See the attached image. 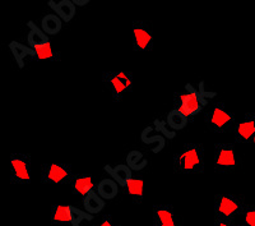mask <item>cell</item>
<instances>
[{"label": "cell", "instance_id": "obj_1", "mask_svg": "<svg viewBox=\"0 0 255 226\" xmlns=\"http://www.w3.org/2000/svg\"><path fill=\"white\" fill-rule=\"evenodd\" d=\"M206 166V154L202 143H185L174 155V170L180 175L202 174Z\"/></svg>", "mask_w": 255, "mask_h": 226}, {"label": "cell", "instance_id": "obj_2", "mask_svg": "<svg viewBox=\"0 0 255 226\" xmlns=\"http://www.w3.org/2000/svg\"><path fill=\"white\" fill-rule=\"evenodd\" d=\"M174 104V109L181 111L190 120L202 113L203 107L207 105V100L204 99V95H202L200 91L188 83L185 86V91L175 93Z\"/></svg>", "mask_w": 255, "mask_h": 226}, {"label": "cell", "instance_id": "obj_3", "mask_svg": "<svg viewBox=\"0 0 255 226\" xmlns=\"http://www.w3.org/2000/svg\"><path fill=\"white\" fill-rule=\"evenodd\" d=\"M102 83L109 90L114 102L122 101L125 96L133 91L134 77L131 72H104L102 73Z\"/></svg>", "mask_w": 255, "mask_h": 226}, {"label": "cell", "instance_id": "obj_4", "mask_svg": "<svg viewBox=\"0 0 255 226\" xmlns=\"http://www.w3.org/2000/svg\"><path fill=\"white\" fill-rule=\"evenodd\" d=\"M204 120L207 127L215 133H226L234 129L236 124L235 115L223 102H216L212 105L206 111Z\"/></svg>", "mask_w": 255, "mask_h": 226}, {"label": "cell", "instance_id": "obj_5", "mask_svg": "<svg viewBox=\"0 0 255 226\" xmlns=\"http://www.w3.org/2000/svg\"><path fill=\"white\" fill-rule=\"evenodd\" d=\"M247 205L241 196L217 195L215 197V218L216 220L235 221L240 218Z\"/></svg>", "mask_w": 255, "mask_h": 226}, {"label": "cell", "instance_id": "obj_6", "mask_svg": "<svg viewBox=\"0 0 255 226\" xmlns=\"http://www.w3.org/2000/svg\"><path fill=\"white\" fill-rule=\"evenodd\" d=\"M32 157L29 154L14 152L9 157V180L12 184L26 186L31 183Z\"/></svg>", "mask_w": 255, "mask_h": 226}, {"label": "cell", "instance_id": "obj_7", "mask_svg": "<svg viewBox=\"0 0 255 226\" xmlns=\"http://www.w3.org/2000/svg\"><path fill=\"white\" fill-rule=\"evenodd\" d=\"M70 164H42L41 165V183L47 186L70 184L74 178Z\"/></svg>", "mask_w": 255, "mask_h": 226}, {"label": "cell", "instance_id": "obj_8", "mask_svg": "<svg viewBox=\"0 0 255 226\" xmlns=\"http://www.w3.org/2000/svg\"><path fill=\"white\" fill-rule=\"evenodd\" d=\"M133 50L135 52L152 51L154 45V35L151 22L148 20H133Z\"/></svg>", "mask_w": 255, "mask_h": 226}, {"label": "cell", "instance_id": "obj_9", "mask_svg": "<svg viewBox=\"0 0 255 226\" xmlns=\"http://www.w3.org/2000/svg\"><path fill=\"white\" fill-rule=\"evenodd\" d=\"M239 165L235 147L232 143H216L215 145V171L230 173Z\"/></svg>", "mask_w": 255, "mask_h": 226}, {"label": "cell", "instance_id": "obj_10", "mask_svg": "<svg viewBox=\"0 0 255 226\" xmlns=\"http://www.w3.org/2000/svg\"><path fill=\"white\" fill-rule=\"evenodd\" d=\"M234 136L238 143H252L255 137V114L247 113L234 128Z\"/></svg>", "mask_w": 255, "mask_h": 226}, {"label": "cell", "instance_id": "obj_11", "mask_svg": "<svg viewBox=\"0 0 255 226\" xmlns=\"http://www.w3.org/2000/svg\"><path fill=\"white\" fill-rule=\"evenodd\" d=\"M153 226H181L172 205H154Z\"/></svg>", "mask_w": 255, "mask_h": 226}, {"label": "cell", "instance_id": "obj_12", "mask_svg": "<svg viewBox=\"0 0 255 226\" xmlns=\"http://www.w3.org/2000/svg\"><path fill=\"white\" fill-rule=\"evenodd\" d=\"M69 186L72 188L73 195L81 196L83 198L95 191V188H97L91 174H76Z\"/></svg>", "mask_w": 255, "mask_h": 226}, {"label": "cell", "instance_id": "obj_13", "mask_svg": "<svg viewBox=\"0 0 255 226\" xmlns=\"http://www.w3.org/2000/svg\"><path fill=\"white\" fill-rule=\"evenodd\" d=\"M9 50L13 54V58H14L15 63L18 64V67L22 69V68L28 63L29 60H35V50L31 49L29 46L20 44L18 41H12L9 44Z\"/></svg>", "mask_w": 255, "mask_h": 226}, {"label": "cell", "instance_id": "obj_14", "mask_svg": "<svg viewBox=\"0 0 255 226\" xmlns=\"http://www.w3.org/2000/svg\"><path fill=\"white\" fill-rule=\"evenodd\" d=\"M105 171L110 175L111 179L115 180L123 188H125L128 183L133 179V170L128 165H123V164L114 166V168H111L110 165H106L105 166Z\"/></svg>", "mask_w": 255, "mask_h": 226}, {"label": "cell", "instance_id": "obj_15", "mask_svg": "<svg viewBox=\"0 0 255 226\" xmlns=\"http://www.w3.org/2000/svg\"><path fill=\"white\" fill-rule=\"evenodd\" d=\"M28 35H27V42H28V46L31 49H38V47L44 46V45L49 44V36L42 31V28L36 26L32 20H29L28 23Z\"/></svg>", "mask_w": 255, "mask_h": 226}, {"label": "cell", "instance_id": "obj_16", "mask_svg": "<svg viewBox=\"0 0 255 226\" xmlns=\"http://www.w3.org/2000/svg\"><path fill=\"white\" fill-rule=\"evenodd\" d=\"M49 6L56 13V15H58L61 20H64V22H70V20L74 18L77 12L76 5H74V3L70 1V0H61L59 3H55V1L50 0Z\"/></svg>", "mask_w": 255, "mask_h": 226}, {"label": "cell", "instance_id": "obj_17", "mask_svg": "<svg viewBox=\"0 0 255 226\" xmlns=\"http://www.w3.org/2000/svg\"><path fill=\"white\" fill-rule=\"evenodd\" d=\"M119 187L120 186L115 180L111 179V178H108V179H102L97 184L96 192L99 193V196L102 200H114L118 196V193H119Z\"/></svg>", "mask_w": 255, "mask_h": 226}, {"label": "cell", "instance_id": "obj_18", "mask_svg": "<svg viewBox=\"0 0 255 226\" xmlns=\"http://www.w3.org/2000/svg\"><path fill=\"white\" fill-rule=\"evenodd\" d=\"M72 221V206L56 205L51 209V223L54 225H67Z\"/></svg>", "mask_w": 255, "mask_h": 226}, {"label": "cell", "instance_id": "obj_19", "mask_svg": "<svg viewBox=\"0 0 255 226\" xmlns=\"http://www.w3.org/2000/svg\"><path fill=\"white\" fill-rule=\"evenodd\" d=\"M125 192L130 196L133 202L135 205H140L143 201V195H144V187H143L142 178H134L125 186Z\"/></svg>", "mask_w": 255, "mask_h": 226}, {"label": "cell", "instance_id": "obj_20", "mask_svg": "<svg viewBox=\"0 0 255 226\" xmlns=\"http://www.w3.org/2000/svg\"><path fill=\"white\" fill-rule=\"evenodd\" d=\"M83 206L86 212H88L90 215L100 214L105 207V200L100 197L97 192L93 191L83 198Z\"/></svg>", "mask_w": 255, "mask_h": 226}, {"label": "cell", "instance_id": "obj_21", "mask_svg": "<svg viewBox=\"0 0 255 226\" xmlns=\"http://www.w3.org/2000/svg\"><path fill=\"white\" fill-rule=\"evenodd\" d=\"M41 28L42 31L49 35H58L59 32L63 28V20L58 17L56 14L51 13V14H46L42 20H41Z\"/></svg>", "mask_w": 255, "mask_h": 226}, {"label": "cell", "instance_id": "obj_22", "mask_svg": "<svg viewBox=\"0 0 255 226\" xmlns=\"http://www.w3.org/2000/svg\"><path fill=\"white\" fill-rule=\"evenodd\" d=\"M166 122H167V125L171 128L172 131L176 132V131H181V129H184V128L188 125L189 119H188V116L184 115L180 110H177V109H172L171 111H168Z\"/></svg>", "mask_w": 255, "mask_h": 226}, {"label": "cell", "instance_id": "obj_23", "mask_svg": "<svg viewBox=\"0 0 255 226\" xmlns=\"http://www.w3.org/2000/svg\"><path fill=\"white\" fill-rule=\"evenodd\" d=\"M35 60H50V61H60V52L52 49L51 42L44 45V46L35 49Z\"/></svg>", "mask_w": 255, "mask_h": 226}, {"label": "cell", "instance_id": "obj_24", "mask_svg": "<svg viewBox=\"0 0 255 226\" xmlns=\"http://www.w3.org/2000/svg\"><path fill=\"white\" fill-rule=\"evenodd\" d=\"M148 161L144 157V155L138 150L130 151L127 156V165L131 169V170L140 171L147 166Z\"/></svg>", "mask_w": 255, "mask_h": 226}, {"label": "cell", "instance_id": "obj_25", "mask_svg": "<svg viewBox=\"0 0 255 226\" xmlns=\"http://www.w3.org/2000/svg\"><path fill=\"white\" fill-rule=\"evenodd\" d=\"M92 219V215H90L88 212L82 211V210L72 206V221H70L72 226H81L82 221H91Z\"/></svg>", "mask_w": 255, "mask_h": 226}, {"label": "cell", "instance_id": "obj_26", "mask_svg": "<svg viewBox=\"0 0 255 226\" xmlns=\"http://www.w3.org/2000/svg\"><path fill=\"white\" fill-rule=\"evenodd\" d=\"M142 142L145 143V145H157V152H159V151L162 150L163 146H165V138L162 137V134H157V136H153V137H148L147 132L144 131L142 132Z\"/></svg>", "mask_w": 255, "mask_h": 226}, {"label": "cell", "instance_id": "obj_27", "mask_svg": "<svg viewBox=\"0 0 255 226\" xmlns=\"http://www.w3.org/2000/svg\"><path fill=\"white\" fill-rule=\"evenodd\" d=\"M241 216L244 219V223L240 226H255V205L245 207Z\"/></svg>", "mask_w": 255, "mask_h": 226}, {"label": "cell", "instance_id": "obj_28", "mask_svg": "<svg viewBox=\"0 0 255 226\" xmlns=\"http://www.w3.org/2000/svg\"><path fill=\"white\" fill-rule=\"evenodd\" d=\"M154 124H156L157 131H158L159 134H162V136H165V137H168V138H174V137L176 136V132L172 131L171 128L168 127V125H166L163 122H161V120H156V122H154Z\"/></svg>", "mask_w": 255, "mask_h": 226}, {"label": "cell", "instance_id": "obj_29", "mask_svg": "<svg viewBox=\"0 0 255 226\" xmlns=\"http://www.w3.org/2000/svg\"><path fill=\"white\" fill-rule=\"evenodd\" d=\"M95 226H122V225L116 223L111 215H104V216L99 220V223L96 224Z\"/></svg>", "mask_w": 255, "mask_h": 226}, {"label": "cell", "instance_id": "obj_30", "mask_svg": "<svg viewBox=\"0 0 255 226\" xmlns=\"http://www.w3.org/2000/svg\"><path fill=\"white\" fill-rule=\"evenodd\" d=\"M215 226H240V224H236L231 220H216Z\"/></svg>", "mask_w": 255, "mask_h": 226}, {"label": "cell", "instance_id": "obj_31", "mask_svg": "<svg viewBox=\"0 0 255 226\" xmlns=\"http://www.w3.org/2000/svg\"><path fill=\"white\" fill-rule=\"evenodd\" d=\"M73 3L76 6H84L90 3V0H73Z\"/></svg>", "mask_w": 255, "mask_h": 226}, {"label": "cell", "instance_id": "obj_32", "mask_svg": "<svg viewBox=\"0 0 255 226\" xmlns=\"http://www.w3.org/2000/svg\"><path fill=\"white\" fill-rule=\"evenodd\" d=\"M252 145L254 146V148H255V137H254V139H253V142H252Z\"/></svg>", "mask_w": 255, "mask_h": 226}]
</instances>
